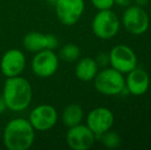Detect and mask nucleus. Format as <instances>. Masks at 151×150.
<instances>
[{"instance_id": "obj_3", "label": "nucleus", "mask_w": 151, "mask_h": 150, "mask_svg": "<svg viewBox=\"0 0 151 150\" xmlns=\"http://www.w3.org/2000/svg\"><path fill=\"white\" fill-rule=\"evenodd\" d=\"M93 84L100 94L116 96L125 88V79L119 71L113 68H106L97 73L93 78Z\"/></svg>"}, {"instance_id": "obj_15", "label": "nucleus", "mask_w": 151, "mask_h": 150, "mask_svg": "<svg viewBox=\"0 0 151 150\" xmlns=\"http://www.w3.org/2000/svg\"><path fill=\"white\" fill-rule=\"evenodd\" d=\"M83 109L78 104H69L65 107L62 114V121L68 128L81 123L83 119Z\"/></svg>"}, {"instance_id": "obj_7", "label": "nucleus", "mask_w": 151, "mask_h": 150, "mask_svg": "<svg viewBox=\"0 0 151 150\" xmlns=\"http://www.w3.org/2000/svg\"><path fill=\"white\" fill-rule=\"evenodd\" d=\"M109 64L120 73H129L137 67L138 59L135 52L124 44L116 45L109 52Z\"/></svg>"}, {"instance_id": "obj_8", "label": "nucleus", "mask_w": 151, "mask_h": 150, "mask_svg": "<svg viewBox=\"0 0 151 150\" xmlns=\"http://www.w3.org/2000/svg\"><path fill=\"white\" fill-rule=\"evenodd\" d=\"M56 14L65 26H73L79 21L84 11L83 0H57Z\"/></svg>"}, {"instance_id": "obj_11", "label": "nucleus", "mask_w": 151, "mask_h": 150, "mask_svg": "<svg viewBox=\"0 0 151 150\" xmlns=\"http://www.w3.org/2000/svg\"><path fill=\"white\" fill-rule=\"evenodd\" d=\"M114 123V115L106 107H97L93 109L86 118V126L91 128L96 137L109 131Z\"/></svg>"}, {"instance_id": "obj_17", "label": "nucleus", "mask_w": 151, "mask_h": 150, "mask_svg": "<svg viewBox=\"0 0 151 150\" xmlns=\"http://www.w3.org/2000/svg\"><path fill=\"white\" fill-rule=\"evenodd\" d=\"M59 56L65 62H75V61H77L80 58V48L76 44L67 43L60 50Z\"/></svg>"}, {"instance_id": "obj_24", "label": "nucleus", "mask_w": 151, "mask_h": 150, "mask_svg": "<svg viewBox=\"0 0 151 150\" xmlns=\"http://www.w3.org/2000/svg\"><path fill=\"white\" fill-rule=\"evenodd\" d=\"M148 1H149V0H135L136 4H137L138 6H141V7L146 5V4L148 3Z\"/></svg>"}, {"instance_id": "obj_25", "label": "nucleus", "mask_w": 151, "mask_h": 150, "mask_svg": "<svg viewBox=\"0 0 151 150\" xmlns=\"http://www.w3.org/2000/svg\"><path fill=\"white\" fill-rule=\"evenodd\" d=\"M46 2H50V3H56L57 0H45Z\"/></svg>"}, {"instance_id": "obj_14", "label": "nucleus", "mask_w": 151, "mask_h": 150, "mask_svg": "<svg viewBox=\"0 0 151 150\" xmlns=\"http://www.w3.org/2000/svg\"><path fill=\"white\" fill-rule=\"evenodd\" d=\"M98 66L95 59L86 57L77 60L75 66V75L81 81H91L98 73Z\"/></svg>"}, {"instance_id": "obj_6", "label": "nucleus", "mask_w": 151, "mask_h": 150, "mask_svg": "<svg viewBox=\"0 0 151 150\" xmlns=\"http://www.w3.org/2000/svg\"><path fill=\"white\" fill-rule=\"evenodd\" d=\"M31 68L34 74L41 78H48L59 68V57L52 50H42L35 52L32 59Z\"/></svg>"}, {"instance_id": "obj_4", "label": "nucleus", "mask_w": 151, "mask_h": 150, "mask_svg": "<svg viewBox=\"0 0 151 150\" xmlns=\"http://www.w3.org/2000/svg\"><path fill=\"white\" fill-rule=\"evenodd\" d=\"M120 22L117 14L110 9L100 10L93 19L91 30L100 39H110L117 34Z\"/></svg>"}, {"instance_id": "obj_23", "label": "nucleus", "mask_w": 151, "mask_h": 150, "mask_svg": "<svg viewBox=\"0 0 151 150\" xmlns=\"http://www.w3.org/2000/svg\"><path fill=\"white\" fill-rule=\"evenodd\" d=\"M6 109H7L6 103H5V101H4L3 97H2V95H0V114L5 112Z\"/></svg>"}, {"instance_id": "obj_5", "label": "nucleus", "mask_w": 151, "mask_h": 150, "mask_svg": "<svg viewBox=\"0 0 151 150\" xmlns=\"http://www.w3.org/2000/svg\"><path fill=\"white\" fill-rule=\"evenodd\" d=\"M122 25L131 34L142 35L149 28V17L141 6H129L123 12Z\"/></svg>"}, {"instance_id": "obj_12", "label": "nucleus", "mask_w": 151, "mask_h": 150, "mask_svg": "<svg viewBox=\"0 0 151 150\" xmlns=\"http://www.w3.org/2000/svg\"><path fill=\"white\" fill-rule=\"evenodd\" d=\"M26 67V57L24 52L17 48L8 50L2 56L0 61V69L2 74L7 77L21 75Z\"/></svg>"}, {"instance_id": "obj_10", "label": "nucleus", "mask_w": 151, "mask_h": 150, "mask_svg": "<svg viewBox=\"0 0 151 150\" xmlns=\"http://www.w3.org/2000/svg\"><path fill=\"white\" fill-rule=\"evenodd\" d=\"M96 136L91 128L84 124H77L69 128L66 135L68 146L73 150H88L93 145Z\"/></svg>"}, {"instance_id": "obj_13", "label": "nucleus", "mask_w": 151, "mask_h": 150, "mask_svg": "<svg viewBox=\"0 0 151 150\" xmlns=\"http://www.w3.org/2000/svg\"><path fill=\"white\" fill-rule=\"evenodd\" d=\"M149 84V75L143 69L136 67L127 73L125 79V88L129 94L134 96H142L148 90Z\"/></svg>"}, {"instance_id": "obj_1", "label": "nucleus", "mask_w": 151, "mask_h": 150, "mask_svg": "<svg viewBox=\"0 0 151 150\" xmlns=\"http://www.w3.org/2000/svg\"><path fill=\"white\" fill-rule=\"evenodd\" d=\"M2 97L7 109L14 112H21L29 107L32 101V86L24 77H7L4 82Z\"/></svg>"}, {"instance_id": "obj_19", "label": "nucleus", "mask_w": 151, "mask_h": 150, "mask_svg": "<svg viewBox=\"0 0 151 150\" xmlns=\"http://www.w3.org/2000/svg\"><path fill=\"white\" fill-rule=\"evenodd\" d=\"M91 1L93 5L99 10L110 9L114 5V0H91Z\"/></svg>"}, {"instance_id": "obj_21", "label": "nucleus", "mask_w": 151, "mask_h": 150, "mask_svg": "<svg viewBox=\"0 0 151 150\" xmlns=\"http://www.w3.org/2000/svg\"><path fill=\"white\" fill-rule=\"evenodd\" d=\"M96 62H97L98 66L100 67H106L109 64V55L106 54H100L98 55V57L95 59Z\"/></svg>"}, {"instance_id": "obj_22", "label": "nucleus", "mask_w": 151, "mask_h": 150, "mask_svg": "<svg viewBox=\"0 0 151 150\" xmlns=\"http://www.w3.org/2000/svg\"><path fill=\"white\" fill-rule=\"evenodd\" d=\"M134 0H114V4L119 6H129Z\"/></svg>"}, {"instance_id": "obj_26", "label": "nucleus", "mask_w": 151, "mask_h": 150, "mask_svg": "<svg viewBox=\"0 0 151 150\" xmlns=\"http://www.w3.org/2000/svg\"><path fill=\"white\" fill-rule=\"evenodd\" d=\"M150 18H151V12H150Z\"/></svg>"}, {"instance_id": "obj_18", "label": "nucleus", "mask_w": 151, "mask_h": 150, "mask_svg": "<svg viewBox=\"0 0 151 150\" xmlns=\"http://www.w3.org/2000/svg\"><path fill=\"white\" fill-rule=\"evenodd\" d=\"M101 142L105 145L107 148H116L120 145V137L116 132L113 131H107L100 136Z\"/></svg>"}, {"instance_id": "obj_9", "label": "nucleus", "mask_w": 151, "mask_h": 150, "mask_svg": "<svg viewBox=\"0 0 151 150\" xmlns=\"http://www.w3.org/2000/svg\"><path fill=\"white\" fill-rule=\"evenodd\" d=\"M28 120L35 131L45 132L56 126L58 121V112L52 105H38L29 114Z\"/></svg>"}, {"instance_id": "obj_2", "label": "nucleus", "mask_w": 151, "mask_h": 150, "mask_svg": "<svg viewBox=\"0 0 151 150\" xmlns=\"http://www.w3.org/2000/svg\"><path fill=\"white\" fill-rule=\"evenodd\" d=\"M35 140V130L25 118H14L3 131V143L8 150H28Z\"/></svg>"}, {"instance_id": "obj_16", "label": "nucleus", "mask_w": 151, "mask_h": 150, "mask_svg": "<svg viewBox=\"0 0 151 150\" xmlns=\"http://www.w3.org/2000/svg\"><path fill=\"white\" fill-rule=\"evenodd\" d=\"M23 44L28 52L34 54L42 50H46V34L41 32H29L25 35Z\"/></svg>"}, {"instance_id": "obj_20", "label": "nucleus", "mask_w": 151, "mask_h": 150, "mask_svg": "<svg viewBox=\"0 0 151 150\" xmlns=\"http://www.w3.org/2000/svg\"><path fill=\"white\" fill-rule=\"evenodd\" d=\"M59 45V40L56 35L46 34V50H56Z\"/></svg>"}]
</instances>
